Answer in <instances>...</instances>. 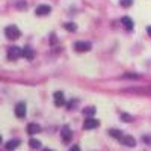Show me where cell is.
<instances>
[{
  "instance_id": "obj_1",
  "label": "cell",
  "mask_w": 151,
  "mask_h": 151,
  "mask_svg": "<svg viewBox=\"0 0 151 151\" xmlns=\"http://www.w3.org/2000/svg\"><path fill=\"white\" fill-rule=\"evenodd\" d=\"M5 33H6V38L8 40H18V38L21 36V32H20V29L17 27V26H8L6 29H5Z\"/></svg>"
},
{
  "instance_id": "obj_2",
  "label": "cell",
  "mask_w": 151,
  "mask_h": 151,
  "mask_svg": "<svg viewBox=\"0 0 151 151\" xmlns=\"http://www.w3.org/2000/svg\"><path fill=\"white\" fill-rule=\"evenodd\" d=\"M21 56V48L20 47H9L8 48V59L9 60H15V59H18Z\"/></svg>"
},
{
  "instance_id": "obj_3",
  "label": "cell",
  "mask_w": 151,
  "mask_h": 151,
  "mask_svg": "<svg viewBox=\"0 0 151 151\" xmlns=\"http://www.w3.org/2000/svg\"><path fill=\"white\" fill-rule=\"evenodd\" d=\"M74 48L77 50V52H80V53L89 52V50H91V44L86 42V41H77V42L74 44Z\"/></svg>"
},
{
  "instance_id": "obj_4",
  "label": "cell",
  "mask_w": 151,
  "mask_h": 151,
  "mask_svg": "<svg viewBox=\"0 0 151 151\" xmlns=\"http://www.w3.org/2000/svg\"><path fill=\"white\" fill-rule=\"evenodd\" d=\"M98 125H100V121H98V119L88 118V119H85V122H83V129H85V130H91V129H97Z\"/></svg>"
},
{
  "instance_id": "obj_5",
  "label": "cell",
  "mask_w": 151,
  "mask_h": 151,
  "mask_svg": "<svg viewBox=\"0 0 151 151\" xmlns=\"http://www.w3.org/2000/svg\"><path fill=\"white\" fill-rule=\"evenodd\" d=\"M50 12H52V8H50L48 5H40V6H36V9H35V14L36 15H48Z\"/></svg>"
},
{
  "instance_id": "obj_6",
  "label": "cell",
  "mask_w": 151,
  "mask_h": 151,
  "mask_svg": "<svg viewBox=\"0 0 151 151\" xmlns=\"http://www.w3.org/2000/svg\"><path fill=\"white\" fill-rule=\"evenodd\" d=\"M118 141H119V142H121L122 145H125V147H130V148L136 145V141L133 139V137H132V136H124V134H122V136L119 137V139H118Z\"/></svg>"
},
{
  "instance_id": "obj_7",
  "label": "cell",
  "mask_w": 151,
  "mask_h": 151,
  "mask_svg": "<svg viewBox=\"0 0 151 151\" xmlns=\"http://www.w3.org/2000/svg\"><path fill=\"white\" fill-rule=\"evenodd\" d=\"M55 106L56 107H60V106H64L67 101H65V97H64V94H62L60 91H58V92H55Z\"/></svg>"
},
{
  "instance_id": "obj_8",
  "label": "cell",
  "mask_w": 151,
  "mask_h": 151,
  "mask_svg": "<svg viewBox=\"0 0 151 151\" xmlns=\"http://www.w3.org/2000/svg\"><path fill=\"white\" fill-rule=\"evenodd\" d=\"M15 116L17 118H24L26 116V104H24L23 101L15 106Z\"/></svg>"
},
{
  "instance_id": "obj_9",
  "label": "cell",
  "mask_w": 151,
  "mask_h": 151,
  "mask_svg": "<svg viewBox=\"0 0 151 151\" xmlns=\"http://www.w3.org/2000/svg\"><path fill=\"white\" fill-rule=\"evenodd\" d=\"M21 56L26 58L27 60H32L35 58V52H33L30 47H24V48H21Z\"/></svg>"
},
{
  "instance_id": "obj_10",
  "label": "cell",
  "mask_w": 151,
  "mask_h": 151,
  "mask_svg": "<svg viewBox=\"0 0 151 151\" xmlns=\"http://www.w3.org/2000/svg\"><path fill=\"white\" fill-rule=\"evenodd\" d=\"M60 134H62V139H64L65 142H70L71 137H73V133H71V130H70L68 127H64V129H62Z\"/></svg>"
},
{
  "instance_id": "obj_11",
  "label": "cell",
  "mask_w": 151,
  "mask_h": 151,
  "mask_svg": "<svg viewBox=\"0 0 151 151\" xmlns=\"http://www.w3.org/2000/svg\"><path fill=\"white\" fill-rule=\"evenodd\" d=\"M40 132H41V125H38V124H29L27 125V133L29 134H36Z\"/></svg>"
},
{
  "instance_id": "obj_12",
  "label": "cell",
  "mask_w": 151,
  "mask_h": 151,
  "mask_svg": "<svg viewBox=\"0 0 151 151\" xmlns=\"http://www.w3.org/2000/svg\"><path fill=\"white\" fill-rule=\"evenodd\" d=\"M121 23L124 24V27L127 29V30H132L133 26H134V24H133V20H132L130 17H124V18L121 20Z\"/></svg>"
},
{
  "instance_id": "obj_13",
  "label": "cell",
  "mask_w": 151,
  "mask_h": 151,
  "mask_svg": "<svg viewBox=\"0 0 151 151\" xmlns=\"http://www.w3.org/2000/svg\"><path fill=\"white\" fill-rule=\"evenodd\" d=\"M18 145H20V141H18V139H14V141H9V142L5 145V148H6V150H15Z\"/></svg>"
},
{
  "instance_id": "obj_14",
  "label": "cell",
  "mask_w": 151,
  "mask_h": 151,
  "mask_svg": "<svg viewBox=\"0 0 151 151\" xmlns=\"http://www.w3.org/2000/svg\"><path fill=\"white\" fill-rule=\"evenodd\" d=\"M29 147L32 150H38V148H41V142L38 141V139H30L29 141Z\"/></svg>"
},
{
  "instance_id": "obj_15",
  "label": "cell",
  "mask_w": 151,
  "mask_h": 151,
  "mask_svg": "<svg viewBox=\"0 0 151 151\" xmlns=\"http://www.w3.org/2000/svg\"><path fill=\"white\" fill-rule=\"evenodd\" d=\"M109 134H110L112 137H116V139H119V137L122 136V132H119V130H116V129H112V130H109Z\"/></svg>"
},
{
  "instance_id": "obj_16",
  "label": "cell",
  "mask_w": 151,
  "mask_h": 151,
  "mask_svg": "<svg viewBox=\"0 0 151 151\" xmlns=\"http://www.w3.org/2000/svg\"><path fill=\"white\" fill-rule=\"evenodd\" d=\"M95 110H97V109L91 106V107H86V109L83 110V113H85V115H86V116H92V115H94V113H95Z\"/></svg>"
},
{
  "instance_id": "obj_17",
  "label": "cell",
  "mask_w": 151,
  "mask_h": 151,
  "mask_svg": "<svg viewBox=\"0 0 151 151\" xmlns=\"http://www.w3.org/2000/svg\"><path fill=\"white\" fill-rule=\"evenodd\" d=\"M68 32H74L76 29H77V26H76V24L74 23H65V26H64Z\"/></svg>"
},
{
  "instance_id": "obj_18",
  "label": "cell",
  "mask_w": 151,
  "mask_h": 151,
  "mask_svg": "<svg viewBox=\"0 0 151 151\" xmlns=\"http://www.w3.org/2000/svg\"><path fill=\"white\" fill-rule=\"evenodd\" d=\"M119 5H121V6H124V8H129V6H132V5H133V0H121Z\"/></svg>"
},
{
  "instance_id": "obj_19",
  "label": "cell",
  "mask_w": 151,
  "mask_h": 151,
  "mask_svg": "<svg viewBox=\"0 0 151 151\" xmlns=\"http://www.w3.org/2000/svg\"><path fill=\"white\" fill-rule=\"evenodd\" d=\"M121 118H122L125 122H130V121H133V118H132L130 115H127V113H121Z\"/></svg>"
},
{
  "instance_id": "obj_20",
  "label": "cell",
  "mask_w": 151,
  "mask_h": 151,
  "mask_svg": "<svg viewBox=\"0 0 151 151\" xmlns=\"http://www.w3.org/2000/svg\"><path fill=\"white\" fill-rule=\"evenodd\" d=\"M147 30H148V35H150V36H151V26H150V27H148V29H147Z\"/></svg>"
},
{
  "instance_id": "obj_21",
  "label": "cell",
  "mask_w": 151,
  "mask_h": 151,
  "mask_svg": "<svg viewBox=\"0 0 151 151\" xmlns=\"http://www.w3.org/2000/svg\"><path fill=\"white\" fill-rule=\"evenodd\" d=\"M0 144H2V136H0Z\"/></svg>"
}]
</instances>
